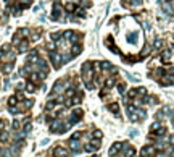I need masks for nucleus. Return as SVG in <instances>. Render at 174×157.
<instances>
[{
	"instance_id": "3",
	"label": "nucleus",
	"mask_w": 174,
	"mask_h": 157,
	"mask_svg": "<svg viewBox=\"0 0 174 157\" xmlns=\"http://www.w3.org/2000/svg\"><path fill=\"white\" fill-rule=\"evenodd\" d=\"M110 109H111V110H113V112H114V113H116V115H118V112H119V110H118V105H116V104H113V105H111V107H110Z\"/></svg>"
},
{
	"instance_id": "2",
	"label": "nucleus",
	"mask_w": 174,
	"mask_h": 157,
	"mask_svg": "<svg viewBox=\"0 0 174 157\" xmlns=\"http://www.w3.org/2000/svg\"><path fill=\"white\" fill-rule=\"evenodd\" d=\"M143 155H148V154H153V147H145V149L142 151Z\"/></svg>"
},
{
	"instance_id": "4",
	"label": "nucleus",
	"mask_w": 174,
	"mask_h": 157,
	"mask_svg": "<svg viewBox=\"0 0 174 157\" xmlns=\"http://www.w3.org/2000/svg\"><path fill=\"white\" fill-rule=\"evenodd\" d=\"M134 152H135L134 149H129L127 152H126V157H132V155H134Z\"/></svg>"
},
{
	"instance_id": "5",
	"label": "nucleus",
	"mask_w": 174,
	"mask_h": 157,
	"mask_svg": "<svg viewBox=\"0 0 174 157\" xmlns=\"http://www.w3.org/2000/svg\"><path fill=\"white\" fill-rule=\"evenodd\" d=\"M172 125H174V118H172Z\"/></svg>"
},
{
	"instance_id": "1",
	"label": "nucleus",
	"mask_w": 174,
	"mask_h": 157,
	"mask_svg": "<svg viewBox=\"0 0 174 157\" xmlns=\"http://www.w3.org/2000/svg\"><path fill=\"white\" fill-rule=\"evenodd\" d=\"M161 83H163V84H172V83H174V78H163Z\"/></svg>"
}]
</instances>
